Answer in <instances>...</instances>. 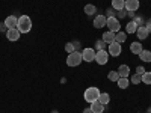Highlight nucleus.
I'll use <instances>...</instances> for the list:
<instances>
[{
	"label": "nucleus",
	"mask_w": 151,
	"mask_h": 113,
	"mask_svg": "<svg viewBox=\"0 0 151 113\" xmlns=\"http://www.w3.org/2000/svg\"><path fill=\"white\" fill-rule=\"evenodd\" d=\"M116 71H118V74H119V77H129V75H130V68H129V65H119Z\"/></svg>",
	"instance_id": "nucleus-17"
},
{
	"label": "nucleus",
	"mask_w": 151,
	"mask_h": 113,
	"mask_svg": "<svg viewBox=\"0 0 151 113\" xmlns=\"http://www.w3.org/2000/svg\"><path fill=\"white\" fill-rule=\"evenodd\" d=\"M101 39H103V41H104V42L109 45V44H112L113 41H115V33L107 30V32H104V33H103V38H101Z\"/></svg>",
	"instance_id": "nucleus-16"
},
{
	"label": "nucleus",
	"mask_w": 151,
	"mask_h": 113,
	"mask_svg": "<svg viewBox=\"0 0 151 113\" xmlns=\"http://www.w3.org/2000/svg\"><path fill=\"white\" fill-rule=\"evenodd\" d=\"M95 62L98 65H106L109 62V53L107 50H98L95 53Z\"/></svg>",
	"instance_id": "nucleus-6"
},
{
	"label": "nucleus",
	"mask_w": 151,
	"mask_h": 113,
	"mask_svg": "<svg viewBox=\"0 0 151 113\" xmlns=\"http://www.w3.org/2000/svg\"><path fill=\"white\" fill-rule=\"evenodd\" d=\"M148 35H150V30H148L145 26H139V27H137V30H136V36L139 38L141 41H142V39H147Z\"/></svg>",
	"instance_id": "nucleus-13"
},
{
	"label": "nucleus",
	"mask_w": 151,
	"mask_h": 113,
	"mask_svg": "<svg viewBox=\"0 0 151 113\" xmlns=\"http://www.w3.org/2000/svg\"><path fill=\"white\" fill-rule=\"evenodd\" d=\"M98 101L101 103V104H104V106H107L110 103V95L107 92H101V94H100V97H98Z\"/></svg>",
	"instance_id": "nucleus-20"
},
{
	"label": "nucleus",
	"mask_w": 151,
	"mask_h": 113,
	"mask_svg": "<svg viewBox=\"0 0 151 113\" xmlns=\"http://www.w3.org/2000/svg\"><path fill=\"white\" fill-rule=\"evenodd\" d=\"M121 51H122V47H121V44L116 42V41H113L112 44L107 45V53H109V56H112V57L119 56Z\"/></svg>",
	"instance_id": "nucleus-5"
},
{
	"label": "nucleus",
	"mask_w": 151,
	"mask_h": 113,
	"mask_svg": "<svg viewBox=\"0 0 151 113\" xmlns=\"http://www.w3.org/2000/svg\"><path fill=\"white\" fill-rule=\"evenodd\" d=\"M142 50H144V47H142V44L141 42H132V45H130V51L133 53V54H137V56H139V53L142 51Z\"/></svg>",
	"instance_id": "nucleus-15"
},
{
	"label": "nucleus",
	"mask_w": 151,
	"mask_h": 113,
	"mask_svg": "<svg viewBox=\"0 0 151 113\" xmlns=\"http://www.w3.org/2000/svg\"><path fill=\"white\" fill-rule=\"evenodd\" d=\"M20 36H21V33H20L18 29H8V30H6V38H8L9 41H12V42L18 41Z\"/></svg>",
	"instance_id": "nucleus-9"
},
{
	"label": "nucleus",
	"mask_w": 151,
	"mask_h": 113,
	"mask_svg": "<svg viewBox=\"0 0 151 113\" xmlns=\"http://www.w3.org/2000/svg\"><path fill=\"white\" fill-rule=\"evenodd\" d=\"M106 26H107L109 32H113V33H116V32L121 30V23H119V20L116 17H109Z\"/></svg>",
	"instance_id": "nucleus-4"
},
{
	"label": "nucleus",
	"mask_w": 151,
	"mask_h": 113,
	"mask_svg": "<svg viewBox=\"0 0 151 113\" xmlns=\"http://www.w3.org/2000/svg\"><path fill=\"white\" fill-rule=\"evenodd\" d=\"M137 23L133 20V21H129L127 23V26H125V33H134L136 35V30H137Z\"/></svg>",
	"instance_id": "nucleus-14"
},
{
	"label": "nucleus",
	"mask_w": 151,
	"mask_h": 113,
	"mask_svg": "<svg viewBox=\"0 0 151 113\" xmlns=\"http://www.w3.org/2000/svg\"><path fill=\"white\" fill-rule=\"evenodd\" d=\"M139 59L142 62H151V51H148V50H142V51L139 53Z\"/></svg>",
	"instance_id": "nucleus-21"
},
{
	"label": "nucleus",
	"mask_w": 151,
	"mask_h": 113,
	"mask_svg": "<svg viewBox=\"0 0 151 113\" xmlns=\"http://www.w3.org/2000/svg\"><path fill=\"white\" fill-rule=\"evenodd\" d=\"M106 42L103 41V39H98V41H95V51H98V50H106Z\"/></svg>",
	"instance_id": "nucleus-26"
},
{
	"label": "nucleus",
	"mask_w": 151,
	"mask_h": 113,
	"mask_svg": "<svg viewBox=\"0 0 151 113\" xmlns=\"http://www.w3.org/2000/svg\"><path fill=\"white\" fill-rule=\"evenodd\" d=\"M83 62V57H82V51H73V53H70L68 54V57H67V65L68 67H79L80 64Z\"/></svg>",
	"instance_id": "nucleus-3"
},
{
	"label": "nucleus",
	"mask_w": 151,
	"mask_h": 113,
	"mask_svg": "<svg viewBox=\"0 0 151 113\" xmlns=\"http://www.w3.org/2000/svg\"><path fill=\"white\" fill-rule=\"evenodd\" d=\"M125 5V0H112V8L115 11H122Z\"/></svg>",
	"instance_id": "nucleus-19"
},
{
	"label": "nucleus",
	"mask_w": 151,
	"mask_h": 113,
	"mask_svg": "<svg viewBox=\"0 0 151 113\" xmlns=\"http://www.w3.org/2000/svg\"><path fill=\"white\" fill-rule=\"evenodd\" d=\"M77 50V47H76V44L74 42H68L67 45H65V51L70 54V53H73V51H76Z\"/></svg>",
	"instance_id": "nucleus-28"
},
{
	"label": "nucleus",
	"mask_w": 151,
	"mask_h": 113,
	"mask_svg": "<svg viewBox=\"0 0 151 113\" xmlns=\"http://www.w3.org/2000/svg\"><path fill=\"white\" fill-rule=\"evenodd\" d=\"M100 89L98 87H95V86H89L88 89L85 91V94H83V98H85V101L86 103H94V101H97L98 99V97H100Z\"/></svg>",
	"instance_id": "nucleus-2"
},
{
	"label": "nucleus",
	"mask_w": 151,
	"mask_h": 113,
	"mask_svg": "<svg viewBox=\"0 0 151 113\" xmlns=\"http://www.w3.org/2000/svg\"><path fill=\"white\" fill-rule=\"evenodd\" d=\"M115 41L116 42H119V44H122V42H125L127 41V33H124V32H116L115 33Z\"/></svg>",
	"instance_id": "nucleus-22"
},
{
	"label": "nucleus",
	"mask_w": 151,
	"mask_h": 113,
	"mask_svg": "<svg viewBox=\"0 0 151 113\" xmlns=\"http://www.w3.org/2000/svg\"><path fill=\"white\" fill-rule=\"evenodd\" d=\"M107 79L110 80V82H118V79H119V74H118V71H110L109 74H107Z\"/></svg>",
	"instance_id": "nucleus-24"
},
{
	"label": "nucleus",
	"mask_w": 151,
	"mask_h": 113,
	"mask_svg": "<svg viewBox=\"0 0 151 113\" xmlns=\"http://www.w3.org/2000/svg\"><path fill=\"white\" fill-rule=\"evenodd\" d=\"M116 84H118L119 89H127V87L130 86V80H129V77H119Z\"/></svg>",
	"instance_id": "nucleus-18"
},
{
	"label": "nucleus",
	"mask_w": 151,
	"mask_h": 113,
	"mask_svg": "<svg viewBox=\"0 0 151 113\" xmlns=\"http://www.w3.org/2000/svg\"><path fill=\"white\" fill-rule=\"evenodd\" d=\"M95 12H97L95 5H92V3H88V5H85V14H86V15H94Z\"/></svg>",
	"instance_id": "nucleus-23"
},
{
	"label": "nucleus",
	"mask_w": 151,
	"mask_h": 113,
	"mask_svg": "<svg viewBox=\"0 0 151 113\" xmlns=\"http://www.w3.org/2000/svg\"><path fill=\"white\" fill-rule=\"evenodd\" d=\"M89 109L92 110V113H103V112H104V109H106V106H104V104H101V103H100L98 99H97V101L91 103Z\"/></svg>",
	"instance_id": "nucleus-12"
},
{
	"label": "nucleus",
	"mask_w": 151,
	"mask_h": 113,
	"mask_svg": "<svg viewBox=\"0 0 151 113\" xmlns=\"http://www.w3.org/2000/svg\"><path fill=\"white\" fill-rule=\"evenodd\" d=\"M107 15H109V17H113V11H112V9L107 11ZM109 17H107V18H109Z\"/></svg>",
	"instance_id": "nucleus-30"
},
{
	"label": "nucleus",
	"mask_w": 151,
	"mask_h": 113,
	"mask_svg": "<svg viewBox=\"0 0 151 113\" xmlns=\"http://www.w3.org/2000/svg\"><path fill=\"white\" fill-rule=\"evenodd\" d=\"M106 23H107V17L106 15H97L95 18H94V27L95 29H103L104 26H106Z\"/></svg>",
	"instance_id": "nucleus-8"
},
{
	"label": "nucleus",
	"mask_w": 151,
	"mask_h": 113,
	"mask_svg": "<svg viewBox=\"0 0 151 113\" xmlns=\"http://www.w3.org/2000/svg\"><path fill=\"white\" fill-rule=\"evenodd\" d=\"M142 83H145V84H151V72L145 71V72L142 74Z\"/></svg>",
	"instance_id": "nucleus-27"
},
{
	"label": "nucleus",
	"mask_w": 151,
	"mask_h": 113,
	"mask_svg": "<svg viewBox=\"0 0 151 113\" xmlns=\"http://www.w3.org/2000/svg\"><path fill=\"white\" fill-rule=\"evenodd\" d=\"M95 50L94 48H83V51H82V57L85 62H94L95 60Z\"/></svg>",
	"instance_id": "nucleus-7"
},
{
	"label": "nucleus",
	"mask_w": 151,
	"mask_h": 113,
	"mask_svg": "<svg viewBox=\"0 0 151 113\" xmlns=\"http://www.w3.org/2000/svg\"><path fill=\"white\" fill-rule=\"evenodd\" d=\"M83 113H92V110H91V109H85Z\"/></svg>",
	"instance_id": "nucleus-31"
},
{
	"label": "nucleus",
	"mask_w": 151,
	"mask_h": 113,
	"mask_svg": "<svg viewBox=\"0 0 151 113\" xmlns=\"http://www.w3.org/2000/svg\"><path fill=\"white\" fill-rule=\"evenodd\" d=\"M139 0H125V5L124 8L127 9L129 12H136L137 9H139Z\"/></svg>",
	"instance_id": "nucleus-10"
},
{
	"label": "nucleus",
	"mask_w": 151,
	"mask_h": 113,
	"mask_svg": "<svg viewBox=\"0 0 151 113\" xmlns=\"http://www.w3.org/2000/svg\"><path fill=\"white\" fill-rule=\"evenodd\" d=\"M148 113H151V107H150V109H148Z\"/></svg>",
	"instance_id": "nucleus-32"
},
{
	"label": "nucleus",
	"mask_w": 151,
	"mask_h": 113,
	"mask_svg": "<svg viewBox=\"0 0 151 113\" xmlns=\"http://www.w3.org/2000/svg\"><path fill=\"white\" fill-rule=\"evenodd\" d=\"M130 83H133V84H139V83H142V75H139V74H133V75H132V79H130Z\"/></svg>",
	"instance_id": "nucleus-25"
},
{
	"label": "nucleus",
	"mask_w": 151,
	"mask_h": 113,
	"mask_svg": "<svg viewBox=\"0 0 151 113\" xmlns=\"http://www.w3.org/2000/svg\"><path fill=\"white\" fill-rule=\"evenodd\" d=\"M17 29L20 30V33H29L32 30V20L29 15H21L18 17V23H17Z\"/></svg>",
	"instance_id": "nucleus-1"
},
{
	"label": "nucleus",
	"mask_w": 151,
	"mask_h": 113,
	"mask_svg": "<svg viewBox=\"0 0 151 113\" xmlns=\"http://www.w3.org/2000/svg\"><path fill=\"white\" fill-rule=\"evenodd\" d=\"M144 72H145V68H144V67H137V68H136V74H139V75H142Z\"/></svg>",
	"instance_id": "nucleus-29"
},
{
	"label": "nucleus",
	"mask_w": 151,
	"mask_h": 113,
	"mask_svg": "<svg viewBox=\"0 0 151 113\" xmlns=\"http://www.w3.org/2000/svg\"><path fill=\"white\" fill-rule=\"evenodd\" d=\"M17 23H18V18L15 15H9L5 20V26L6 29H17Z\"/></svg>",
	"instance_id": "nucleus-11"
}]
</instances>
